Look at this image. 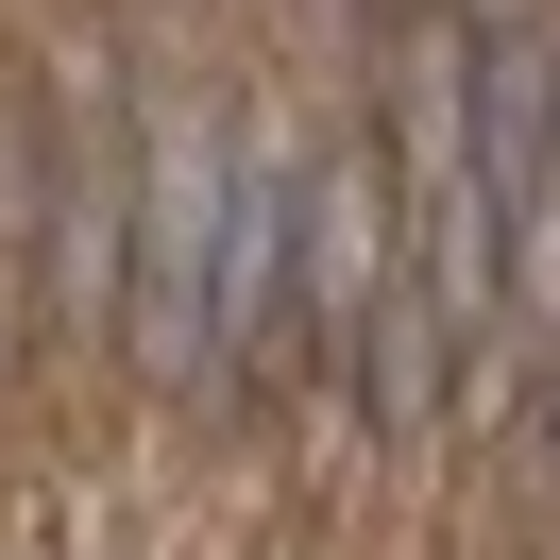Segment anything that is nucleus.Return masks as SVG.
<instances>
[{"label":"nucleus","instance_id":"1","mask_svg":"<svg viewBox=\"0 0 560 560\" xmlns=\"http://www.w3.org/2000/svg\"><path fill=\"white\" fill-rule=\"evenodd\" d=\"M137 103H119V51H51V340H103V306H137Z\"/></svg>","mask_w":560,"mask_h":560},{"label":"nucleus","instance_id":"2","mask_svg":"<svg viewBox=\"0 0 560 560\" xmlns=\"http://www.w3.org/2000/svg\"><path fill=\"white\" fill-rule=\"evenodd\" d=\"M221 187H238V103H153V187H137V374H205V272H221Z\"/></svg>","mask_w":560,"mask_h":560},{"label":"nucleus","instance_id":"3","mask_svg":"<svg viewBox=\"0 0 560 560\" xmlns=\"http://www.w3.org/2000/svg\"><path fill=\"white\" fill-rule=\"evenodd\" d=\"M289 272H306V171L238 119V187H221V272H205V374H272Z\"/></svg>","mask_w":560,"mask_h":560},{"label":"nucleus","instance_id":"4","mask_svg":"<svg viewBox=\"0 0 560 560\" xmlns=\"http://www.w3.org/2000/svg\"><path fill=\"white\" fill-rule=\"evenodd\" d=\"M458 18H476V35H492V18H510V0H458Z\"/></svg>","mask_w":560,"mask_h":560}]
</instances>
